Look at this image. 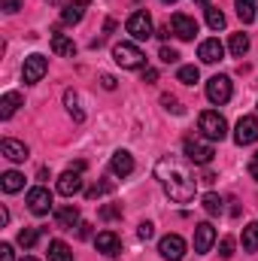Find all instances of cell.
I'll list each match as a JSON object with an SVG mask.
<instances>
[{"instance_id": "obj_1", "label": "cell", "mask_w": 258, "mask_h": 261, "mask_svg": "<svg viewBox=\"0 0 258 261\" xmlns=\"http://www.w3.org/2000/svg\"><path fill=\"white\" fill-rule=\"evenodd\" d=\"M155 176H158L161 189L167 192L170 200H176V203H189V200H194L197 179H194V173L189 170V164H183L179 158L164 155V158L155 164Z\"/></svg>"}, {"instance_id": "obj_2", "label": "cell", "mask_w": 258, "mask_h": 261, "mask_svg": "<svg viewBox=\"0 0 258 261\" xmlns=\"http://www.w3.org/2000/svg\"><path fill=\"white\" fill-rule=\"evenodd\" d=\"M197 128L200 134L207 137V140H225L228 137V122H225V116H219L216 110H203L200 116H197Z\"/></svg>"}, {"instance_id": "obj_3", "label": "cell", "mask_w": 258, "mask_h": 261, "mask_svg": "<svg viewBox=\"0 0 258 261\" xmlns=\"http://www.w3.org/2000/svg\"><path fill=\"white\" fill-rule=\"evenodd\" d=\"M113 61L119 67H125V70H140V67H146V55L137 43H116L113 46Z\"/></svg>"}, {"instance_id": "obj_4", "label": "cell", "mask_w": 258, "mask_h": 261, "mask_svg": "<svg viewBox=\"0 0 258 261\" xmlns=\"http://www.w3.org/2000/svg\"><path fill=\"white\" fill-rule=\"evenodd\" d=\"M183 149H186V158H189L192 164H210L213 155H216L213 140H207V137H203V140H200V137H186Z\"/></svg>"}, {"instance_id": "obj_5", "label": "cell", "mask_w": 258, "mask_h": 261, "mask_svg": "<svg viewBox=\"0 0 258 261\" xmlns=\"http://www.w3.org/2000/svg\"><path fill=\"white\" fill-rule=\"evenodd\" d=\"M125 31L131 34V40H137V43L149 40V37L155 34V28H152V15H149L146 9H137V12H131L128 21H125Z\"/></svg>"}, {"instance_id": "obj_6", "label": "cell", "mask_w": 258, "mask_h": 261, "mask_svg": "<svg viewBox=\"0 0 258 261\" xmlns=\"http://www.w3.org/2000/svg\"><path fill=\"white\" fill-rule=\"evenodd\" d=\"M231 94H234L231 76H222V73H216L213 79H207V100H210V103L222 107V103H228V100H231Z\"/></svg>"}, {"instance_id": "obj_7", "label": "cell", "mask_w": 258, "mask_h": 261, "mask_svg": "<svg viewBox=\"0 0 258 261\" xmlns=\"http://www.w3.org/2000/svg\"><path fill=\"white\" fill-rule=\"evenodd\" d=\"M186 240L179 237V234H167V237H161V243H158V255L164 261H183L186 258Z\"/></svg>"}, {"instance_id": "obj_8", "label": "cell", "mask_w": 258, "mask_h": 261, "mask_svg": "<svg viewBox=\"0 0 258 261\" xmlns=\"http://www.w3.org/2000/svg\"><path fill=\"white\" fill-rule=\"evenodd\" d=\"M46 70H49L46 55H28V58H24V67H21V79H24L28 85H37V82L46 76Z\"/></svg>"}, {"instance_id": "obj_9", "label": "cell", "mask_w": 258, "mask_h": 261, "mask_svg": "<svg viewBox=\"0 0 258 261\" xmlns=\"http://www.w3.org/2000/svg\"><path fill=\"white\" fill-rule=\"evenodd\" d=\"M258 140V119L255 116H240L237 128H234V143L237 146H252Z\"/></svg>"}, {"instance_id": "obj_10", "label": "cell", "mask_w": 258, "mask_h": 261, "mask_svg": "<svg viewBox=\"0 0 258 261\" xmlns=\"http://www.w3.org/2000/svg\"><path fill=\"white\" fill-rule=\"evenodd\" d=\"M28 210L34 216H49L52 213V195H49V189H43V186L31 189L28 192Z\"/></svg>"}, {"instance_id": "obj_11", "label": "cell", "mask_w": 258, "mask_h": 261, "mask_svg": "<svg viewBox=\"0 0 258 261\" xmlns=\"http://www.w3.org/2000/svg\"><path fill=\"white\" fill-rule=\"evenodd\" d=\"M213 243H216V228H213L210 222L194 225V252H197V255H207V252L213 249Z\"/></svg>"}, {"instance_id": "obj_12", "label": "cell", "mask_w": 258, "mask_h": 261, "mask_svg": "<svg viewBox=\"0 0 258 261\" xmlns=\"http://www.w3.org/2000/svg\"><path fill=\"white\" fill-rule=\"evenodd\" d=\"M170 28H173V37H179V40H194L197 37V21L186 12H173Z\"/></svg>"}, {"instance_id": "obj_13", "label": "cell", "mask_w": 258, "mask_h": 261, "mask_svg": "<svg viewBox=\"0 0 258 261\" xmlns=\"http://www.w3.org/2000/svg\"><path fill=\"white\" fill-rule=\"evenodd\" d=\"M85 186H82V173L79 170H64L61 176H58V195H64V197H73V195H79Z\"/></svg>"}, {"instance_id": "obj_14", "label": "cell", "mask_w": 258, "mask_h": 261, "mask_svg": "<svg viewBox=\"0 0 258 261\" xmlns=\"http://www.w3.org/2000/svg\"><path fill=\"white\" fill-rule=\"evenodd\" d=\"M222 55H225V46H222L216 37H210V40H203V43L197 46V58H200L203 64H219Z\"/></svg>"}, {"instance_id": "obj_15", "label": "cell", "mask_w": 258, "mask_h": 261, "mask_svg": "<svg viewBox=\"0 0 258 261\" xmlns=\"http://www.w3.org/2000/svg\"><path fill=\"white\" fill-rule=\"evenodd\" d=\"M0 155L9 158V161H15V164H21V161H28V146H24L21 140L3 137V140H0Z\"/></svg>"}, {"instance_id": "obj_16", "label": "cell", "mask_w": 258, "mask_h": 261, "mask_svg": "<svg viewBox=\"0 0 258 261\" xmlns=\"http://www.w3.org/2000/svg\"><path fill=\"white\" fill-rule=\"evenodd\" d=\"M94 246H97V252H104V255H110V258L122 252V240H119L116 231H100V234L94 237Z\"/></svg>"}, {"instance_id": "obj_17", "label": "cell", "mask_w": 258, "mask_h": 261, "mask_svg": "<svg viewBox=\"0 0 258 261\" xmlns=\"http://www.w3.org/2000/svg\"><path fill=\"white\" fill-rule=\"evenodd\" d=\"M110 167H113V173L116 176H131L134 173V155H131L128 149H119V152H113V161H110Z\"/></svg>"}, {"instance_id": "obj_18", "label": "cell", "mask_w": 258, "mask_h": 261, "mask_svg": "<svg viewBox=\"0 0 258 261\" xmlns=\"http://www.w3.org/2000/svg\"><path fill=\"white\" fill-rule=\"evenodd\" d=\"M85 6H88V0H70V3H64L61 21H64V24H79L82 15H85Z\"/></svg>"}, {"instance_id": "obj_19", "label": "cell", "mask_w": 258, "mask_h": 261, "mask_svg": "<svg viewBox=\"0 0 258 261\" xmlns=\"http://www.w3.org/2000/svg\"><path fill=\"white\" fill-rule=\"evenodd\" d=\"M52 52L61 55V58H73V55H76V43H73L67 34H58V31H55V34H52Z\"/></svg>"}, {"instance_id": "obj_20", "label": "cell", "mask_w": 258, "mask_h": 261, "mask_svg": "<svg viewBox=\"0 0 258 261\" xmlns=\"http://www.w3.org/2000/svg\"><path fill=\"white\" fill-rule=\"evenodd\" d=\"M18 107H21V94L18 91H6L0 97V119H12Z\"/></svg>"}, {"instance_id": "obj_21", "label": "cell", "mask_w": 258, "mask_h": 261, "mask_svg": "<svg viewBox=\"0 0 258 261\" xmlns=\"http://www.w3.org/2000/svg\"><path fill=\"white\" fill-rule=\"evenodd\" d=\"M0 189H3L6 195H15V192L24 189V176H21L18 170H6V173L0 176Z\"/></svg>"}, {"instance_id": "obj_22", "label": "cell", "mask_w": 258, "mask_h": 261, "mask_svg": "<svg viewBox=\"0 0 258 261\" xmlns=\"http://www.w3.org/2000/svg\"><path fill=\"white\" fill-rule=\"evenodd\" d=\"M55 222H58V228H64V231H70L73 225H79V210L70 203V206H61L58 213H55Z\"/></svg>"}, {"instance_id": "obj_23", "label": "cell", "mask_w": 258, "mask_h": 261, "mask_svg": "<svg viewBox=\"0 0 258 261\" xmlns=\"http://www.w3.org/2000/svg\"><path fill=\"white\" fill-rule=\"evenodd\" d=\"M234 6H237V15H240L243 24L258 18V0H234Z\"/></svg>"}, {"instance_id": "obj_24", "label": "cell", "mask_w": 258, "mask_h": 261, "mask_svg": "<svg viewBox=\"0 0 258 261\" xmlns=\"http://www.w3.org/2000/svg\"><path fill=\"white\" fill-rule=\"evenodd\" d=\"M49 261H73V249L64 240H52L49 243Z\"/></svg>"}, {"instance_id": "obj_25", "label": "cell", "mask_w": 258, "mask_h": 261, "mask_svg": "<svg viewBox=\"0 0 258 261\" xmlns=\"http://www.w3.org/2000/svg\"><path fill=\"white\" fill-rule=\"evenodd\" d=\"M228 49H231V55H234V58H243V55L249 52V37H246V34H231Z\"/></svg>"}, {"instance_id": "obj_26", "label": "cell", "mask_w": 258, "mask_h": 261, "mask_svg": "<svg viewBox=\"0 0 258 261\" xmlns=\"http://www.w3.org/2000/svg\"><path fill=\"white\" fill-rule=\"evenodd\" d=\"M64 107H67V113L73 116V122H85V113L79 110V97H76V91H64Z\"/></svg>"}, {"instance_id": "obj_27", "label": "cell", "mask_w": 258, "mask_h": 261, "mask_svg": "<svg viewBox=\"0 0 258 261\" xmlns=\"http://www.w3.org/2000/svg\"><path fill=\"white\" fill-rule=\"evenodd\" d=\"M40 237H43L40 228H21V231H18V246H21V249H31V246H37Z\"/></svg>"}, {"instance_id": "obj_28", "label": "cell", "mask_w": 258, "mask_h": 261, "mask_svg": "<svg viewBox=\"0 0 258 261\" xmlns=\"http://www.w3.org/2000/svg\"><path fill=\"white\" fill-rule=\"evenodd\" d=\"M243 249L246 252H258V222L243 228Z\"/></svg>"}, {"instance_id": "obj_29", "label": "cell", "mask_w": 258, "mask_h": 261, "mask_svg": "<svg viewBox=\"0 0 258 261\" xmlns=\"http://www.w3.org/2000/svg\"><path fill=\"white\" fill-rule=\"evenodd\" d=\"M203 210H207L210 216H219V213L225 210V200L216 195V192H207V195H203Z\"/></svg>"}, {"instance_id": "obj_30", "label": "cell", "mask_w": 258, "mask_h": 261, "mask_svg": "<svg viewBox=\"0 0 258 261\" xmlns=\"http://www.w3.org/2000/svg\"><path fill=\"white\" fill-rule=\"evenodd\" d=\"M176 79L183 82V85H194L197 79H200V70L194 64H186V67H179V73H176Z\"/></svg>"}, {"instance_id": "obj_31", "label": "cell", "mask_w": 258, "mask_h": 261, "mask_svg": "<svg viewBox=\"0 0 258 261\" xmlns=\"http://www.w3.org/2000/svg\"><path fill=\"white\" fill-rule=\"evenodd\" d=\"M207 24H210L213 31H222V28H225V12L216 9V6H207Z\"/></svg>"}, {"instance_id": "obj_32", "label": "cell", "mask_w": 258, "mask_h": 261, "mask_svg": "<svg viewBox=\"0 0 258 261\" xmlns=\"http://www.w3.org/2000/svg\"><path fill=\"white\" fill-rule=\"evenodd\" d=\"M113 189H116V186H113V182H107V179H104V182H94V186H91V189H85V197H88V200H97V197L110 195V192H113Z\"/></svg>"}, {"instance_id": "obj_33", "label": "cell", "mask_w": 258, "mask_h": 261, "mask_svg": "<svg viewBox=\"0 0 258 261\" xmlns=\"http://www.w3.org/2000/svg\"><path fill=\"white\" fill-rule=\"evenodd\" d=\"M161 103H164V110H167V113H173V116H183V113H186V110H183V103H179L176 97H170V94H164V97H161Z\"/></svg>"}, {"instance_id": "obj_34", "label": "cell", "mask_w": 258, "mask_h": 261, "mask_svg": "<svg viewBox=\"0 0 258 261\" xmlns=\"http://www.w3.org/2000/svg\"><path fill=\"white\" fill-rule=\"evenodd\" d=\"M158 58H161L164 64H176V61H179V52L170 49V46H161V55H158Z\"/></svg>"}, {"instance_id": "obj_35", "label": "cell", "mask_w": 258, "mask_h": 261, "mask_svg": "<svg viewBox=\"0 0 258 261\" xmlns=\"http://www.w3.org/2000/svg\"><path fill=\"white\" fill-rule=\"evenodd\" d=\"M122 216V203H107L100 210V219H119Z\"/></svg>"}, {"instance_id": "obj_36", "label": "cell", "mask_w": 258, "mask_h": 261, "mask_svg": "<svg viewBox=\"0 0 258 261\" xmlns=\"http://www.w3.org/2000/svg\"><path fill=\"white\" fill-rule=\"evenodd\" d=\"M137 237H140V240H152V237H155V225H152V222H140Z\"/></svg>"}, {"instance_id": "obj_37", "label": "cell", "mask_w": 258, "mask_h": 261, "mask_svg": "<svg viewBox=\"0 0 258 261\" xmlns=\"http://www.w3.org/2000/svg\"><path fill=\"white\" fill-rule=\"evenodd\" d=\"M219 255H222V258H231V255H234V240H231V237H222V243H219Z\"/></svg>"}, {"instance_id": "obj_38", "label": "cell", "mask_w": 258, "mask_h": 261, "mask_svg": "<svg viewBox=\"0 0 258 261\" xmlns=\"http://www.w3.org/2000/svg\"><path fill=\"white\" fill-rule=\"evenodd\" d=\"M0 261H15V252L9 243H0Z\"/></svg>"}, {"instance_id": "obj_39", "label": "cell", "mask_w": 258, "mask_h": 261, "mask_svg": "<svg viewBox=\"0 0 258 261\" xmlns=\"http://www.w3.org/2000/svg\"><path fill=\"white\" fill-rule=\"evenodd\" d=\"M100 85H104L107 91H116V85H119V82H116V76H110V73H104V76H100Z\"/></svg>"}, {"instance_id": "obj_40", "label": "cell", "mask_w": 258, "mask_h": 261, "mask_svg": "<svg viewBox=\"0 0 258 261\" xmlns=\"http://www.w3.org/2000/svg\"><path fill=\"white\" fill-rule=\"evenodd\" d=\"M24 0H3V12H18Z\"/></svg>"}, {"instance_id": "obj_41", "label": "cell", "mask_w": 258, "mask_h": 261, "mask_svg": "<svg viewBox=\"0 0 258 261\" xmlns=\"http://www.w3.org/2000/svg\"><path fill=\"white\" fill-rule=\"evenodd\" d=\"M76 234H79L82 240H85V237H91V225H88V222H79V225H76Z\"/></svg>"}, {"instance_id": "obj_42", "label": "cell", "mask_w": 258, "mask_h": 261, "mask_svg": "<svg viewBox=\"0 0 258 261\" xmlns=\"http://www.w3.org/2000/svg\"><path fill=\"white\" fill-rule=\"evenodd\" d=\"M155 79H158V70L146 67V70H143V82H155Z\"/></svg>"}, {"instance_id": "obj_43", "label": "cell", "mask_w": 258, "mask_h": 261, "mask_svg": "<svg viewBox=\"0 0 258 261\" xmlns=\"http://www.w3.org/2000/svg\"><path fill=\"white\" fill-rule=\"evenodd\" d=\"M249 176H252V179L258 182V152L252 155V164H249Z\"/></svg>"}, {"instance_id": "obj_44", "label": "cell", "mask_w": 258, "mask_h": 261, "mask_svg": "<svg viewBox=\"0 0 258 261\" xmlns=\"http://www.w3.org/2000/svg\"><path fill=\"white\" fill-rule=\"evenodd\" d=\"M155 34H158V37H161V40H167V37H170V34H173V28H170V24H161V28H158V31H155Z\"/></svg>"}, {"instance_id": "obj_45", "label": "cell", "mask_w": 258, "mask_h": 261, "mask_svg": "<svg viewBox=\"0 0 258 261\" xmlns=\"http://www.w3.org/2000/svg\"><path fill=\"white\" fill-rule=\"evenodd\" d=\"M9 222V210L6 206H0V225H6Z\"/></svg>"}, {"instance_id": "obj_46", "label": "cell", "mask_w": 258, "mask_h": 261, "mask_svg": "<svg viewBox=\"0 0 258 261\" xmlns=\"http://www.w3.org/2000/svg\"><path fill=\"white\" fill-rule=\"evenodd\" d=\"M194 3H203V6H210V0H194Z\"/></svg>"}, {"instance_id": "obj_47", "label": "cell", "mask_w": 258, "mask_h": 261, "mask_svg": "<svg viewBox=\"0 0 258 261\" xmlns=\"http://www.w3.org/2000/svg\"><path fill=\"white\" fill-rule=\"evenodd\" d=\"M21 261H40V258H31V255H24V258H21Z\"/></svg>"}, {"instance_id": "obj_48", "label": "cell", "mask_w": 258, "mask_h": 261, "mask_svg": "<svg viewBox=\"0 0 258 261\" xmlns=\"http://www.w3.org/2000/svg\"><path fill=\"white\" fill-rule=\"evenodd\" d=\"M164 3H176V0H164Z\"/></svg>"}]
</instances>
